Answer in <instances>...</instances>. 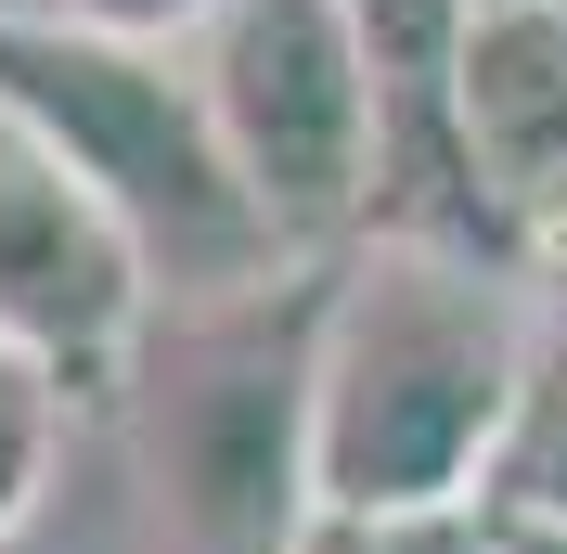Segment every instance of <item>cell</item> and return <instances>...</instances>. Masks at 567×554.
<instances>
[{"label": "cell", "instance_id": "obj_12", "mask_svg": "<svg viewBox=\"0 0 567 554\" xmlns=\"http://www.w3.org/2000/svg\"><path fill=\"white\" fill-rule=\"evenodd\" d=\"M491 554H567V529H542V516H491Z\"/></svg>", "mask_w": 567, "mask_h": 554}, {"label": "cell", "instance_id": "obj_10", "mask_svg": "<svg viewBox=\"0 0 567 554\" xmlns=\"http://www.w3.org/2000/svg\"><path fill=\"white\" fill-rule=\"evenodd\" d=\"M284 554H413V529H374V516H310Z\"/></svg>", "mask_w": 567, "mask_h": 554}, {"label": "cell", "instance_id": "obj_9", "mask_svg": "<svg viewBox=\"0 0 567 554\" xmlns=\"http://www.w3.org/2000/svg\"><path fill=\"white\" fill-rule=\"evenodd\" d=\"M39 27H78V39H130V52H194L219 27V0H13Z\"/></svg>", "mask_w": 567, "mask_h": 554}, {"label": "cell", "instance_id": "obj_7", "mask_svg": "<svg viewBox=\"0 0 567 554\" xmlns=\"http://www.w3.org/2000/svg\"><path fill=\"white\" fill-rule=\"evenodd\" d=\"M477 516H542V529H567V310H555V336H542V361H529V400H516V439H503Z\"/></svg>", "mask_w": 567, "mask_h": 554}, {"label": "cell", "instance_id": "obj_5", "mask_svg": "<svg viewBox=\"0 0 567 554\" xmlns=\"http://www.w3.org/2000/svg\"><path fill=\"white\" fill-rule=\"evenodd\" d=\"M155 322H168V284L142 233L91 194V168L52 130L0 104V348L39 361L65 400H104L142 375Z\"/></svg>", "mask_w": 567, "mask_h": 554}, {"label": "cell", "instance_id": "obj_2", "mask_svg": "<svg viewBox=\"0 0 567 554\" xmlns=\"http://www.w3.org/2000/svg\"><path fill=\"white\" fill-rule=\"evenodd\" d=\"M0 104L52 130L91 168L116 219L142 233L155 284L181 297H246V284H284L310 258H284L271 219L246 207V181L219 155V116H207V78L194 52H130V39H78V27H39L0 0Z\"/></svg>", "mask_w": 567, "mask_h": 554}, {"label": "cell", "instance_id": "obj_8", "mask_svg": "<svg viewBox=\"0 0 567 554\" xmlns=\"http://www.w3.org/2000/svg\"><path fill=\"white\" fill-rule=\"evenodd\" d=\"M52 439H65V387L0 348V542L39 516V490H52Z\"/></svg>", "mask_w": 567, "mask_h": 554}, {"label": "cell", "instance_id": "obj_11", "mask_svg": "<svg viewBox=\"0 0 567 554\" xmlns=\"http://www.w3.org/2000/svg\"><path fill=\"white\" fill-rule=\"evenodd\" d=\"M413 554H491V516H425Z\"/></svg>", "mask_w": 567, "mask_h": 554}, {"label": "cell", "instance_id": "obj_4", "mask_svg": "<svg viewBox=\"0 0 567 554\" xmlns=\"http://www.w3.org/2000/svg\"><path fill=\"white\" fill-rule=\"evenodd\" d=\"M194 78L271 245L349 258L388 207V65H374L361 0H219Z\"/></svg>", "mask_w": 567, "mask_h": 554}, {"label": "cell", "instance_id": "obj_6", "mask_svg": "<svg viewBox=\"0 0 567 554\" xmlns=\"http://www.w3.org/2000/svg\"><path fill=\"white\" fill-rule=\"evenodd\" d=\"M452 130L477 168L503 258H567V0H464L452 27Z\"/></svg>", "mask_w": 567, "mask_h": 554}, {"label": "cell", "instance_id": "obj_3", "mask_svg": "<svg viewBox=\"0 0 567 554\" xmlns=\"http://www.w3.org/2000/svg\"><path fill=\"white\" fill-rule=\"evenodd\" d=\"M322 271L246 284V297H181L155 322L168 375L142 400L155 490L207 554H284L310 529V348H322Z\"/></svg>", "mask_w": 567, "mask_h": 554}, {"label": "cell", "instance_id": "obj_1", "mask_svg": "<svg viewBox=\"0 0 567 554\" xmlns=\"http://www.w3.org/2000/svg\"><path fill=\"white\" fill-rule=\"evenodd\" d=\"M542 336H555V297H529L516 258L361 233L322 271L310 516H374V529L477 516L503 439H516Z\"/></svg>", "mask_w": 567, "mask_h": 554}, {"label": "cell", "instance_id": "obj_13", "mask_svg": "<svg viewBox=\"0 0 567 554\" xmlns=\"http://www.w3.org/2000/svg\"><path fill=\"white\" fill-rule=\"evenodd\" d=\"M555 310H567V258H555Z\"/></svg>", "mask_w": 567, "mask_h": 554}]
</instances>
